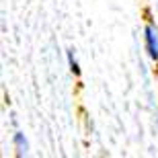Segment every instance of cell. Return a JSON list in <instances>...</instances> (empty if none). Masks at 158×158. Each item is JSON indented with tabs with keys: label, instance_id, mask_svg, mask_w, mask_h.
I'll list each match as a JSON object with an SVG mask.
<instances>
[{
	"label": "cell",
	"instance_id": "2",
	"mask_svg": "<svg viewBox=\"0 0 158 158\" xmlns=\"http://www.w3.org/2000/svg\"><path fill=\"white\" fill-rule=\"evenodd\" d=\"M12 142H15V148H17V154H19V156L27 154V150H29V142H27L25 134L17 131V134H15V138H12Z\"/></svg>",
	"mask_w": 158,
	"mask_h": 158
},
{
	"label": "cell",
	"instance_id": "3",
	"mask_svg": "<svg viewBox=\"0 0 158 158\" xmlns=\"http://www.w3.org/2000/svg\"><path fill=\"white\" fill-rule=\"evenodd\" d=\"M66 58H68V64H70V70L74 72V74H80V66H78V60H76V56H74V52H66Z\"/></svg>",
	"mask_w": 158,
	"mask_h": 158
},
{
	"label": "cell",
	"instance_id": "1",
	"mask_svg": "<svg viewBox=\"0 0 158 158\" xmlns=\"http://www.w3.org/2000/svg\"><path fill=\"white\" fill-rule=\"evenodd\" d=\"M144 41H146L148 56L154 62H158V35H156V29H154L152 25H146V29H144Z\"/></svg>",
	"mask_w": 158,
	"mask_h": 158
}]
</instances>
